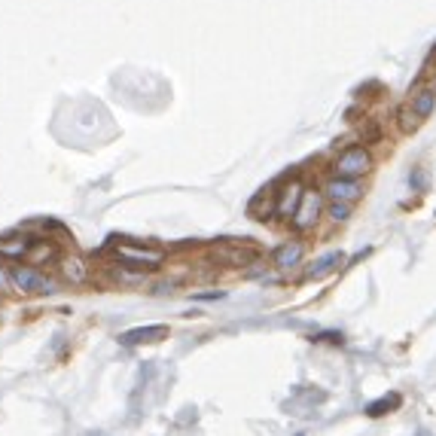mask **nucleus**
Segmentation results:
<instances>
[{"label":"nucleus","mask_w":436,"mask_h":436,"mask_svg":"<svg viewBox=\"0 0 436 436\" xmlns=\"http://www.w3.org/2000/svg\"><path fill=\"white\" fill-rule=\"evenodd\" d=\"M332 168H336V177L357 180V177H363V174L373 168V156H369V150H363V147H348V150L336 159Z\"/></svg>","instance_id":"f257e3e1"},{"label":"nucleus","mask_w":436,"mask_h":436,"mask_svg":"<svg viewBox=\"0 0 436 436\" xmlns=\"http://www.w3.org/2000/svg\"><path fill=\"white\" fill-rule=\"evenodd\" d=\"M9 281H13L22 293H52L55 284L43 272H37L31 266H15L9 268Z\"/></svg>","instance_id":"f03ea898"},{"label":"nucleus","mask_w":436,"mask_h":436,"mask_svg":"<svg viewBox=\"0 0 436 436\" xmlns=\"http://www.w3.org/2000/svg\"><path fill=\"white\" fill-rule=\"evenodd\" d=\"M320 211H323V196H320L318 189H305L299 208H296V214H293V220H290L293 229H299V232L311 229L314 223L320 220Z\"/></svg>","instance_id":"7ed1b4c3"},{"label":"nucleus","mask_w":436,"mask_h":436,"mask_svg":"<svg viewBox=\"0 0 436 436\" xmlns=\"http://www.w3.org/2000/svg\"><path fill=\"white\" fill-rule=\"evenodd\" d=\"M302 196H305V187H302L299 180H290V183H287V187L275 196V214L284 217V220H293V214H296V208H299Z\"/></svg>","instance_id":"20e7f679"},{"label":"nucleus","mask_w":436,"mask_h":436,"mask_svg":"<svg viewBox=\"0 0 436 436\" xmlns=\"http://www.w3.org/2000/svg\"><path fill=\"white\" fill-rule=\"evenodd\" d=\"M330 201H342V205H351V201H357L363 196V189H360L357 180H348V177H332L327 187H323Z\"/></svg>","instance_id":"39448f33"},{"label":"nucleus","mask_w":436,"mask_h":436,"mask_svg":"<svg viewBox=\"0 0 436 436\" xmlns=\"http://www.w3.org/2000/svg\"><path fill=\"white\" fill-rule=\"evenodd\" d=\"M116 256L128 266H147V268H156L162 263V250H147V247H132V244H119Z\"/></svg>","instance_id":"423d86ee"},{"label":"nucleus","mask_w":436,"mask_h":436,"mask_svg":"<svg viewBox=\"0 0 436 436\" xmlns=\"http://www.w3.org/2000/svg\"><path fill=\"white\" fill-rule=\"evenodd\" d=\"M339 263H342V254H339V250H330V254L318 256L309 268H305V281H323L327 275L336 272Z\"/></svg>","instance_id":"0eeeda50"},{"label":"nucleus","mask_w":436,"mask_h":436,"mask_svg":"<svg viewBox=\"0 0 436 436\" xmlns=\"http://www.w3.org/2000/svg\"><path fill=\"white\" fill-rule=\"evenodd\" d=\"M302 256H305V244L302 241H290V244H281L275 250V266L281 268V272H290V268L302 263Z\"/></svg>","instance_id":"6e6552de"},{"label":"nucleus","mask_w":436,"mask_h":436,"mask_svg":"<svg viewBox=\"0 0 436 436\" xmlns=\"http://www.w3.org/2000/svg\"><path fill=\"white\" fill-rule=\"evenodd\" d=\"M162 336H168V330L159 327V323H153V327H137V330L123 332L119 342H123V345H147V342H156Z\"/></svg>","instance_id":"1a4fd4ad"},{"label":"nucleus","mask_w":436,"mask_h":436,"mask_svg":"<svg viewBox=\"0 0 436 436\" xmlns=\"http://www.w3.org/2000/svg\"><path fill=\"white\" fill-rule=\"evenodd\" d=\"M433 107H436V92L433 89H418L415 92V98H412V113L415 116L428 119L433 113Z\"/></svg>","instance_id":"9d476101"},{"label":"nucleus","mask_w":436,"mask_h":436,"mask_svg":"<svg viewBox=\"0 0 436 436\" xmlns=\"http://www.w3.org/2000/svg\"><path fill=\"white\" fill-rule=\"evenodd\" d=\"M61 272H64V278H68L70 284H82V281L89 278V266L82 263L80 256H68V259L61 263Z\"/></svg>","instance_id":"9b49d317"},{"label":"nucleus","mask_w":436,"mask_h":436,"mask_svg":"<svg viewBox=\"0 0 436 436\" xmlns=\"http://www.w3.org/2000/svg\"><path fill=\"white\" fill-rule=\"evenodd\" d=\"M0 254L4 256H27L31 254V238H13V241H0Z\"/></svg>","instance_id":"f8f14e48"},{"label":"nucleus","mask_w":436,"mask_h":436,"mask_svg":"<svg viewBox=\"0 0 436 436\" xmlns=\"http://www.w3.org/2000/svg\"><path fill=\"white\" fill-rule=\"evenodd\" d=\"M327 214H330L332 223H345V220L351 217V205H342V201H330Z\"/></svg>","instance_id":"ddd939ff"},{"label":"nucleus","mask_w":436,"mask_h":436,"mask_svg":"<svg viewBox=\"0 0 436 436\" xmlns=\"http://www.w3.org/2000/svg\"><path fill=\"white\" fill-rule=\"evenodd\" d=\"M55 254V247H49V244H40V247H34L31 254H27V259H31V263H43V259H49Z\"/></svg>","instance_id":"4468645a"},{"label":"nucleus","mask_w":436,"mask_h":436,"mask_svg":"<svg viewBox=\"0 0 436 436\" xmlns=\"http://www.w3.org/2000/svg\"><path fill=\"white\" fill-rule=\"evenodd\" d=\"M223 290H208V293H192V299H201V302H211V299H223Z\"/></svg>","instance_id":"2eb2a0df"},{"label":"nucleus","mask_w":436,"mask_h":436,"mask_svg":"<svg viewBox=\"0 0 436 436\" xmlns=\"http://www.w3.org/2000/svg\"><path fill=\"white\" fill-rule=\"evenodd\" d=\"M6 287H9V275L0 272V290H6Z\"/></svg>","instance_id":"dca6fc26"}]
</instances>
